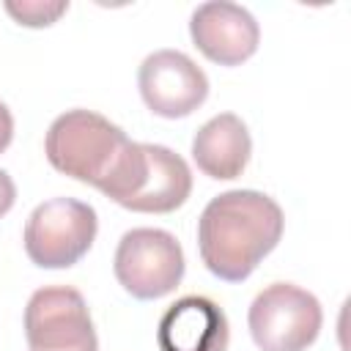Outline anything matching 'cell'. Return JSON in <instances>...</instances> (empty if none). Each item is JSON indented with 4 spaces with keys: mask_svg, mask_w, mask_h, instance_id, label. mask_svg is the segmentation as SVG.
I'll return each mask as SVG.
<instances>
[{
    "mask_svg": "<svg viewBox=\"0 0 351 351\" xmlns=\"http://www.w3.org/2000/svg\"><path fill=\"white\" fill-rule=\"evenodd\" d=\"M49 165L123 206L145 173V148L93 110H66L44 137Z\"/></svg>",
    "mask_w": 351,
    "mask_h": 351,
    "instance_id": "obj_1",
    "label": "cell"
},
{
    "mask_svg": "<svg viewBox=\"0 0 351 351\" xmlns=\"http://www.w3.org/2000/svg\"><path fill=\"white\" fill-rule=\"evenodd\" d=\"M285 228L274 197L255 189H230L208 200L197 219V252L206 269L225 280H247L280 244Z\"/></svg>",
    "mask_w": 351,
    "mask_h": 351,
    "instance_id": "obj_2",
    "label": "cell"
},
{
    "mask_svg": "<svg viewBox=\"0 0 351 351\" xmlns=\"http://www.w3.org/2000/svg\"><path fill=\"white\" fill-rule=\"evenodd\" d=\"M99 230L93 206L77 197L38 203L25 222V252L41 269H69L90 247Z\"/></svg>",
    "mask_w": 351,
    "mask_h": 351,
    "instance_id": "obj_3",
    "label": "cell"
},
{
    "mask_svg": "<svg viewBox=\"0 0 351 351\" xmlns=\"http://www.w3.org/2000/svg\"><path fill=\"white\" fill-rule=\"evenodd\" d=\"M247 324L261 351H304L315 343L324 313L310 291L293 282H271L252 299Z\"/></svg>",
    "mask_w": 351,
    "mask_h": 351,
    "instance_id": "obj_4",
    "label": "cell"
},
{
    "mask_svg": "<svg viewBox=\"0 0 351 351\" xmlns=\"http://www.w3.org/2000/svg\"><path fill=\"white\" fill-rule=\"evenodd\" d=\"M184 250L178 239L159 228L126 230L118 241L112 271L134 299H162L184 280Z\"/></svg>",
    "mask_w": 351,
    "mask_h": 351,
    "instance_id": "obj_5",
    "label": "cell"
},
{
    "mask_svg": "<svg viewBox=\"0 0 351 351\" xmlns=\"http://www.w3.org/2000/svg\"><path fill=\"white\" fill-rule=\"evenodd\" d=\"M25 337L30 351H99L88 304L69 285H47L30 296Z\"/></svg>",
    "mask_w": 351,
    "mask_h": 351,
    "instance_id": "obj_6",
    "label": "cell"
},
{
    "mask_svg": "<svg viewBox=\"0 0 351 351\" xmlns=\"http://www.w3.org/2000/svg\"><path fill=\"white\" fill-rule=\"evenodd\" d=\"M137 88L154 115L186 118L206 101L208 77L189 55L178 49H156L140 63Z\"/></svg>",
    "mask_w": 351,
    "mask_h": 351,
    "instance_id": "obj_7",
    "label": "cell"
},
{
    "mask_svg": "<svg viewBox=\"0 0 351 351\" xmlns=\"http://www.w3.org/2000/svg\"><path fill=\"white\" fill-rule=\"evenodd\" d=\"M189 36L211 63L239 66L258 52L261 27L247 8L228 0H211L195 8Z\"/></svg>",
    "mask_w": 351,
    "mask_h": 351,
    "instance_id": "obj_8",
    "label": "cell"
},
{
    "mask_svg": "<svg viewBox=\"0 0 351 351\" xmlns=\"http://www.w3.org/2000/svg\"><path fill=\"white\" fill-rule=\"evenodd\" d=\"M228 315L208 296H181L156 326L159 351H228Z\"/></svg>",
    "mask_w": 351,
    "mask_h": 351,
    "instance_id": "obj_9",
    "label": "cell"
},
{
    "mask_svg": "<svg viewBox=\"0 0 351 351\" xmlns=\"http://www.w3.org/2000/svg\"><path fill=\"white\" fill-rule=\"evenodd\" d=\"M145 148V173L123 203L129 211L140 214H170L181 208L192 192V173L189 165L170 148L156 143H143Z\"/></svg>",
    "mask_w": 351,
    "mask_h": 351,
    "instance_id": "obj_10",
    "label": "cell"
},
{
    "mask_svg": "<svg viewBox=\"0 0 351 351\" xmlns=\"http://www.w3.org/2000/svg\"><path fill=\"white\" fill-rule=\"evenodd\" d=\"M252 154V137L244 121L233 112H219L206 121L192 137V159L200 173L214 181H233L244 173Z\"/></svg>",
    "mask_w": 351,
    "mask_h": 351,
    "instance_id": "obj_11",
    "label": "cell"
},
{
    "mask_svg": "<svg viewBox=\"0 0 351 351\" xmlns=\"http://www.w3.org/2000/svg\"><path fill=\"white\" fill-rule=\"evenodd\" d=\"M5 11L25 27H47L60 14L69 11V3H41V0H25V3H5Z\"/></svg>",
    "mask_w": 351,
    "mask_h": 351,
    "instance_id": "obj_12",
    "label": "cell"
},
{
    "mask_svg": "<svg viewBox=\"0 0 351 351\" xmlns=\"http://www.w3.org/2000/svg\"><path fill=\"white\" fill-rule=\"evenodd\" d=\"M14 200H16V186H14L11 176L5 170H0V217H5L11 211Z\"/></svg>",
    "mask_w": 351,
    "mask_h": 351,
    "instance_id": "obj_13",
    "label": "cell"
},
{
    "mask_svg": "<svg viewBox=\"0 0 351 351\" xmlns=\"http://www.w3.org/2000/svg\"><path fill=\"white\" fill-rule=\"evenodd\" d=\"M11 140H14V115H11V110L0 101V154L11 145Z\"/></svg>",
    "mask_w": 351,
    "mask_h": 351,
    "instance_id": "obj_14",
    "label": "cell"
}]
</instances>
